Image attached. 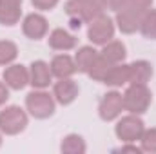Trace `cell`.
<instances>
[{
    "instance_id": "5",
    "label": "cell",
    "mask_w": 156,
    "mask_h": 154,
    "mask_svg": "<svg viewBox=\"0 0 156 154\" xmlns=\"http://www.w3.org/2000/svg\"><path fill=\"white\" fill-rule=\"evenodd\" d=\"M115 33H116V24H115V18L107 16L105 13L100 15L98 18H94L93 22H89V27H87V38L93 45H105L107 42L115 38Z\"/></svg>"
},
{
    "instance_id": "9",
    "label": "cell",
    "mask_w": 156,
    "mask_h": 154,
    "mask_svg": "<svg viewBox=\"0 0 156 154\" xmlns=\"http://www.w3.org/2000/svg\"><path fill=\"white\" fill-rule=\"evenodd\" d=\"M2 80L11 91H22L29 85V67L22 64H11L4 69Z\"/></svg>"
},
{
    "instance_id": "12",
    "label": "cell",
    "mask_w": 156,
    "mask_h": 154,
    "mask_svg": "<svg viewBox=\"0 0 156 154\" xmlns=\"http://www.w3.org/2000/svg\"><path fill=\"white\" fill-rule=\"evenodd\" d=\"M78 44V40L75 35H71L67 29L64 27H55L51 33H49V38H47V45L53 49V51H60V53H67L71 49H75Z\"/></svg>"
},
{
    "instance_id": "20",
    "label": "cell",
    "mask_w": 156,
    "mask_h": 154,
    "mask_svg": "<svg viewBox=\"0 0 156 154\" xmlns=\"http://www.w3.org/2000/svg\"><path fill=\"white\" fill-rule=\"evenodd\" d=\"M85 151H87V143L76 132L64 136L60 142V152L62 154H83Z\"/></svg>"
},
{
    "instance_id": "24",
    "label": "cell",
    "mask_w": 156,
    "mask_h": 154,
    "mask_svg": "<svg viewBox=\"0 0 156 154\" xmlns=\"http://www.w3.org/2000/svg\"><path fill=\"white\" fill-rule=\"evenodd\" d=\"M140 147L144 152L156 154V127H151V129L145 127V131L140 138Z\"/></svg>"
},
{
    "instance_id": "7",
    "label": "cell",
    "mask_w": 156,
    "mask_h": 154,
    "mask_svg": "<svg viewBox=\"0 0 156 154\" xmlns=\"http://www.w3.org/2000/svg\"><path fill=\"white\" fill-rule=\"evenodd\" d=\"M22 33L29 40H35V42L42 40L49 33V22L42 13L33 11V13H29L22 18Z\"/></svg>"
},
{
    "instance_id": "14",
    "label": "cell",
    "mask_w": 156,
    "mask_h": 154,
    "mask_svg": "<svg viewBox=\"0 0 156 154\" xmlns=\"http://www.w3.org/2000/svg\"><path fill=\"white\" fill-rule=\"evenodd\" d=\"M140 22H142V16L136 15L134 11L123 7L115 13V24H116V29L123 35H134L138 29H140Z\"/></svg>"
},
{
    "instance_id": "17",
    "label": "cell",
    "mask_w": 156,
    "mask_h": 154,
    "mask_svg": "<svg viewBox=\"0 0 156 154\" xmlns=\"http://www.w3.org/2000/svg\"><path fill=\"white\" fill-rule=\"evenodd\" d=\"M129 78H131V73H129V64L122 62V64H115L109 73L104 78V83L113 87V89H118L122 85H127L129 83Z\"/></svg>"
},
{
    "instance_id": "15",
    "label": "cell",
    "mask_w": 156,
    "mask_h": 154,
    "mask_svg": "<svg viewBox=\"0 0 156 154\" xmlns=\"http://www.w3.org/2000/svg\"><path fill=\"white\" fill-rule=\"evenodd\" d=\"M78 4H80V20L83 24L93 22L109 9L107 0H78Z\"/></svg>"
},
{
    "instance_id": "8",
    "label": "cell",
    "mask_w": 156,
    "mask_h": 154,
    "mask_svg": "<svg viewBox=\"0 0 156 154\" xmlns=\"http://www.w3.org/2000/svg\"><path fill=\"white\" fill-rule=\"evenodd\" d=\"M78 94H80V87H78L76 82L73 80V76L71 78H60L53 85V96H55L56 103H60L64 107L75 103Z\"/></svg>"
},
{
    "instance_id": "23",
    "label": "cell",
    "mask_w": 156,
    "mask_h": 154,
    "mask_svg": "<svg viewBox=\"0 0 156 154\" xmlns=\"http://www.w3.org/2000/svg\"><path fill=\"white\" fill-rule=\"evenodd\" d=\"M18 58V45L13 40H0V65L7 67Z\"/></svg>"
},
{
    "instance_id": "11",
    "label": "cell",
    "mask_w": 156,
    "mask_h": 154,
    "mask_svg": "<svg viewBox=\"0 0 156 154\" xmlns=\"http://www.w3.org/2000/svg\"><path fill=\"white\" fill-rule=\"evenodd\" d=\"M49 67H51V73L56 80L60 78H71L73 75H76V64H75V58L67 53H60V54H55L53 60L49 62Z\"/></svg>"
},
{
    "instance_id": "2",
    "label": "cell",
    "mask_w": 156,
    "mask_h": 154,
    "mask_svg": "<svg viewBox=\"0 0 156 154\" xmlns=\"http://www.w3.org/2000/svg\"><path fill=\"white\" fill-rule=\"evenodd\" d=\"M26 111L35 120H47L56 111V100L45 89H33L26 96Z\"/></svg>"
},
{
    "instance_id": "30",
    "label": "cell",
    "mask_w": 156,
    "mask_h": 154,
    "mask_svg": "<svg viewBox=\"0 0 156 154\" xmlns=\"http://www.w3.org/2000/svg\"><path fill=\"white\" fill-rule=\"evenodd\" d=\"M2 142H4V140H2V132H0V147H2Z\"/></svg>"
},
{
    "instance_id": "27",
    "label": "cell",
    "mask_w": 156,
    "mask_h": 154,
    "mask_svg": "<svg viewBox=\"0 0 156 154\" xmlns=\"http://www.w3.org/2000/svg\"><path fill=\"white\" fill-rule=\"evenodd\" d=\"M116 152H134V154H142V147H138L136 143H122L118 149H115Z\"/></svg>"
},
{
    "instance_id": "19",
    "label": "cell",
    "mask_w": 156,
    "mask_h": 154,
    "mask_svg": "<svg viewBox=\"0 0 156 154\" xmlns=\"http://www.w3.org/2000/svg\"><path fill=\"white\" fill-rule=\"evenodd\" d=\"M100 54H102L105 60H109L113 65H115V64H122V62H125V58H127V47H125V44H123L122 40L113 38L111 42H107L105 45H102Z\"/></svg>"
},
{
    "instance_id": "29",
    "label": "cell",
    "mask_w": 156,
    "mask_h": 154,
    "mask_svg": "<svg viewBox=\"0 0 156 154\" xmlns=\"http://www.w3.org/2000/svg\"><path fill=\"white\" fill-rule=\"evenodd\" d=\"M125 4H127V0H107V5H109V9H111L113 13H116V11H120V9H123Z\"/></svg>"
},
{
    "instance_id": "3",
    "label": "cell",
    "mask_w": 156,
    "mask_h": 154,
    "mask_svg": "<svg viewBox=\"0 0 156 154\" xmlns=\"http://www.w3.org/2000/svg\"><path fill=\"white\" fill-rule=\"evenodd\" d=\"M29 125V113L20 105H5L0 111V132L5 136H16Z\"/></svg>"
},
{
    "instance_id": "18",
    "label": "cell",
    "mask_w": 156,
    "mask_h": 154,
    "mask_svg": "<svg viewBox=\"0 0 156 154\" xmlns=\"http://www.w3.org/2000/svg\"><path fill=\"white\" fill-rule=\"evenodd\" d=\"M100 51H96V47L91 44V45H82L78 47V51L75 53V64H76V71L82 73V75H87L89 67L93 65V62L96 60Z\"/></svg>"
},
{
    "instance_id": "13",
    "label": "cell",
    "mask_w": 156,
    "mask_h": 154,
    "mask_svg": "<svg viewBox=\"0 0 156 154\" xmlns=\"http://www.w3.org/2000/svg\"><path fill=\"white\" fill-rule=\"evenodd\" d=\"M24 0H0V26L13 27L22 18Z\"/></svg>"
},
{
    "instance_id": "21",
    "label": "cell",
    "mask_w": 156,
    "mask_h": 154,
    "mask_svg": "<svg viewBox=\"0 0 156 154\" xmlns=\"http://www.w3.org/2000/svg\"><path fill=\"white\" fill-rule=\"evenodd\" d=\"M111 67H113V64H111L109 60H105V58L98 53L96 60L93 62V65H91L89 71H87V76L91 78L93 82H100V83H104V78H105V75L109 73Z\"/></svg>"
},
{
    "instance_id": "16",
    "label": "cell",
    "mask_w": 156,
    "mask_h": 154,
    "mask_svg": "<svg viewBox=\"0 0 156 154\" xmlns=\"http://www.w3.org/2000/svg\"><path fill=\"white\" fill-rule=\"evenodd\" d=\"M129 83H149L151 78L154 75V69H153V64L149 60H134L129 64Z\"/></svg>"
},
{
    "instance_id": "10",
    "label": "cell",
    "mask_w": 156,
    "mask_h": 154,
    "mask_svg": "<svg viewBox=\"0 0 156 154\" xmlns=\"http://www.w3.org/2000/svg\"><path fill=\"white\" fill-rule=\"evenodd\" d=\"M51 67L45 60H33L29 65V85L33 89H47L53 82Z\"/></svg>"
},
{
    "instance_id": "26",
    "label": "cell",
    "mask_w": 156,
    "mask_h": 154,
    "mask_svg": "<svg viewBox=\"0 0 156 154\" xmlns=\"http://www.w3.org/2000/svg\"><path fill=\"white\" fill-rule=\"evenodd\" d=\"M58 2L60 0H31L33 7L38 9V11H51L58 5Z\"/></svg>"
},
{
    "instance_id": "25",
    "label": "cell",
    "mask_w": 156,
    "mask_h": 154,
    "mask_svg": "<svg viewBox=\"0 0 156 154\" xmlns=\"http://www.w3.org/2000/svg\"><path fill=\"white\" fill-rule=\"evenodd\" d=\"M153 4H154V0H127L125 7L131 9V11H134L136 15L144 16V15L153 7Z\"/></svg>"
},
{
    "instance_id": "1",
    "label": "cell",
    "mask_w": 156,
    "mask_h": 154,
    "mask_svg": "<svg viewBox=\"0 0 156 154\" xmlns=\"http://www.w3.org/2000/svg\"><path fill=\"white\" fill-rule=\"evenodd\" d=\"M123 109L131 114H145L153 103V93L145 83H127L123 91Z\"/></svg>"
},
{
    "instance_id": "28",
    "label": "cell",
    "mask_w": 156,
    "mask_h": 154,
    "mask_svg": "<svg viewBox=\"0 0 156 154\" xmlns=\"http://www.w3.org/2000/svg\"><path fill=\"white\" fill-rule=\"evenodd\" d=\"M9 91H11V89H9V87L5 85V82L2 80V82H0V107H4V105L7 103V100H9Z\"/></svg>"
},
{
    "instance_id": "22",
    "label": "cell",
    "mask_w": 156,
    "mask_h": 154,
    "mask_svg": "<svg viewBox=\"0 0 156 154\" xmlns=\"http://www.w3.org/2000/svg\"><path fill=\"white\" fill-rule=\"evenodd\" d=\"M142 37L147 40H156V9L151 7L144 16H142V22H140V29Z\"/></svg>"
},
{
    "instance_id": "4",
    "label": "cell",
    "mask_w": 156,
    "mask_h": 154,
    "mask_svg": "<svg viewBox=\"0 0 156 154\" xmlns=\"http://www.w3.org/2000/svg\"><path fill=\"white\" fill-rule=\"evenodd\" d=\"M145 131V123L142 120V116L138 114H125L120 116L115 125V134L122 143H136L140 142L142 134Z\"/></svg>"
},
{
    "instance_id": "6",
    "label": "cell",
    "mask_w": 156,
    "mask_h": 154,
    "mask_svg": "<svg viewBox=\"0 0 156 154\" xmlns=\"http://www.w3.org/2000/svg\"><path fill=\"white\" fill-rule=\"evenodd\" d=\"M123 111V96L116 89L107 91L98 102V116L102 121H116Z\"/></svg>"
}]
</instances>
